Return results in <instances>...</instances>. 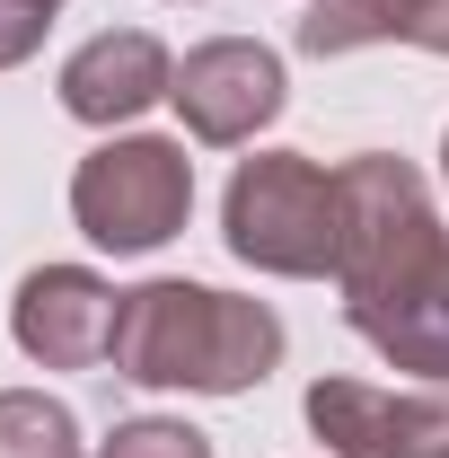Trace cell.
<instances>
[{
  "label": "cell",
  "instance_id": "obj_1",
  "mask_svg": "<svg viewBox=\"0 0 449 458\" xmlns=\"http://www.w3.org/2000/svg\"><path fill=\"white\" fill-rule=\"evenodd\" d=\"M335 203H343L335 291L352 335L405 379H449V229L432 212L423 168L361 150L335 168Z\"/></svg>",
  "mask_w": 449,
  "mask_h": 458
},
{
  "label": "cell",
  "instance_id": "obj_2",
  "mask_svg": "<svg viewBox=\"0 0 449 458\" xmlns=\"http://www.w3.org/2000/svg\"><path fill=\"white\" fill-rule=\"evenodd\" d=\"M114 379L132 388H194V397H247L282 361V318L265 300L212 283H141L114 318Z\"/></svg>",
  "mask_w": 449,
  "mask_h": 458
},
{
  "label": "cell",
  "instance_id": "obj_3",
  "mask_svg": "<svg viewBox=\"0 0 449 458\" xmlns=\"http://www.w3.org/2000/svg\"><path fill=\"white\" fill-rule=\"evenodd\" d=\"M221 238H229L238 265L282 274V283L335 274V247H343L335 168H318L309 150H256V159H238V176L221 194Z\"/></svg>",
  "mask_w": 449,
  "mask_h": 458
},
{
  "label": "cell",
  "instance_id": "obj_4",
  "mask_svg": "<svg viewBox=\"0 0 449 458\" xmlns=\"http://www.w3.org/2000/svg\"><path fill=\"white\" fill-rule=\"evenodd\" d=\"M194 212V159L185 141L159 132H114L71 168V221L89 229L106 256H150L168 247Z\"/></svg>",
  "mask_w": 449,
  "mask_h": 458
},
{
  "label": "cell",
  "instance_id": "obj_5",
  "mask_svg": "<svg viewBox=\"0 0 449 458\" xmlns=\"http://www.w3.org/2000/svg\"><path fill=\"white\" fill-rule=\"evenodd\" d=\"M309 432L326 441V458H449V379H318Z\"/></svg>",
  "mask_w": 449,
  "mask_h": 458
},
{
  "label": "cell",
  "instance_id": "obj_6",
  "mask_svg": "<svg viewBox=\"0 0 449 458\" xmlns=\"http://www.w3.org/2000/svg\"><path fill=\"white\" fill-rule=\"evenodd\" d=\"M168 98H176L185 132H194L203 150H238V141H256L282 114L291 80H282L274 45H256V36H212V45H194V54L176 62Z\"/></svg>",
  "mask_w": 449,
  "mask_h": 458
},
{
  "label": "cell",
  "instance_id": "obj_7",
  "mask_svg": "<svg viewBox=\"0 0 449 458\" xmlns=\"http://www.w3.org/2000/svg\"><path fill=\"white\" fill-rule=\"evenodd\" d=\"M114 318H123V291L89 265H36L9 300V335L36 370H97L114 352Z\"/></svg>",
  "mask_w": 449,
  "mask_h": 458
},
{
  "label": "cell",
  "instance_id": "obj_8",
  "mask_svg": "<svg viewBox=\"0 0 449 458\" xmlns=\"http://www.w3.org/2000/svg\"><path fill=\"white\" fill-rule=\"evenodd\" d=\"M168 89H176V62L150 27H106V36H89L80 54L62 62V114L71 123H97V132L150 114Z\"/></svg>",
  "mask_w": 449,
  "mask_h": 458
},
{
  "label": "cell",
  "instance_id": "obj_9",
  "mask_svg": "<svg viewBox=\"0 0 449 458\" xmlns=\"http://www.w3.org/2000/svg\"><path fill=\"white\" fill-rule=\"evenodd\" d=\"M361 45H414V54H449V0H309L300 18V54L335 62Z\"/></svg>",
  "mask_w": 449,
  "mask_h": 458
},
{
  "label": "cell",
  "instance_id": "obj_10",
  "mask_svg": "<svg viewBox=\"0 0 449 458\" xmlns=\"http://www.w3.org/2000/svg\"><path fill=\"white\" fill-rule=\"evenodd\" d=\"M0 458H80L71 405L45 388H0Z\"/></svg>",
  "mask_w": 449,
  "mask_h": 458
},
{
  "label": "cell",
  "instance_id": "obj_11",
  "mask_svg": "<svg viewBox=\"0 0 449 458\" xmlns=\"http://www.w3.org/2000/svg\"><path fill=\"white\" fill-rule=\"evenodd\" d=\"M97 458H212V441L194 423H168V414H141V423H114Z\"/></svg>",
  "mask_w": 449,
  "mask_h": 458
},
{
  "label": "cell",
  "instance_id": "obj_12",
  "mask_svg": "<svg viewBox=\"0 0 449 458\" xmlns=\"http://www.w3.org/2000/svg\"><path fill=\"white\" fill-rule=\"evenodd\" d=\"M54 9H62V0H0V71H18V62L45 45Z\"/></svg>",
  "mask_w": 449,
  "mask_h": 458
},
{
  "label": "cell",
  "instance_id": "obj_13",
  "mask_svg": "<svg viewBox=\"0 0 449 458\" xmlns=\"http://www.w3.org/2000/svg\"><path fill=\"white\" fill-rule=\"evenodd\" d=\"M441 176H449V132H441Z\"/></svg>",
  "mask_w": 449,
  "mask_h": 458
}]
</instances>
